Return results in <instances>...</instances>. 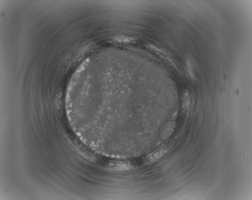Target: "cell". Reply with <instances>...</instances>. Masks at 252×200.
Masks as SVG:
<instances>
[{
	"instance_id": "cell-1",
	"label": "cell",
	"mask_w": 252,
	"mask_h": 200,
	"mask_svg": "<svg viewBox=\"0 0 252 200\" xmlns=\"http://www.w3.org/2000/svg\"><path fill=\"white\" fill-rule=\"evenodd\" d=\"M183 101V107L185 109H188L189 107L190 101L189 95L187 93H185L184 94Z\"/></svg>"
},
{
	"instance_id": "cell-2",
	"label": "cell",
	"mask_w": 252,
	"mask_h": 200,
	"mask_svg": "<svg viewBox=\"0 0 252 200\" xmlns=\"http://www.w3.org/2000/svg\"><path fill=\"white\" fill-rule=\"evenodd\" d=\"M116 40L117 41L128 42L133 40V39L127 37H119L118 38H116Z\"/></svg>"
}]
</instances>
